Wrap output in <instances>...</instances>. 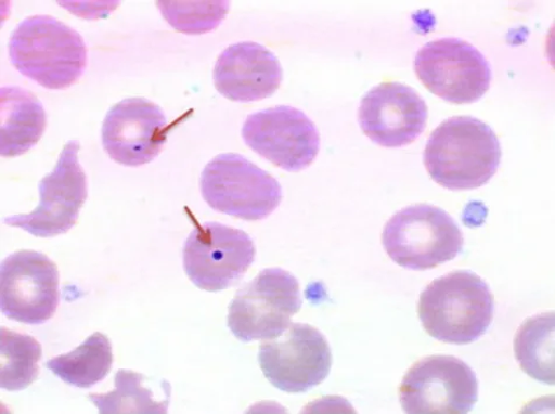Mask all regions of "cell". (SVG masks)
Returning a JSON list of instances; mask_svg holds the SVG:
<instances>
[{
	"label": "cell",
	"instance_id": "obj_4",
	"mask_svg": "<svg viewBox=\"0 0 555 414\" xmlns=\"http://www.w3.org/2000/svg\"><path fill=\"white\" fill-rule=\"evenodd\" d=\"M385 251L399 267L424 271L454 259L464 235L449 212L421 204L393 215L383 230Z\"/></svg>",
	"mask_w": 555,
	"mask_h": 414
},
{
	"label": "cell",
	"instance_id": "obj_16",
	"mask_svg": "<svg viewBox=\"0 0 555 414\" xmlns=\"http://www.w3.org/2000/svg\"><path fill=\"white\" fill-rule=\"evenodd\" d=\"M283 81L275 55L257 42L231 44L218 59L214 83L230 101L256 102L271 98Z\"/></svg>",
	"mask_w": 555,
	"mask_h": 414
},
{
	"label": "cell",
	"instance_id": "obj_7",
	"mask_svg": "<svg viewBox=\"0 0 555 414\" xmlns=\"http://www.w3.org/2000/svg\"><path fill=\"white\" fill-rule=\"evenodd\" d=\"M413 68L431 94L453 104L477 102L490 88L487 59L465 40L444 38L424 44Z\"/></svg>",
	"mask_w": 555,
	"mask_h": 414
},
{
	"label": "cell",
	"instance_id": "obj_22",
	"mask_svg": "<svg viewBox=\"0 0 555 414\" xmlns=\"http://www.w3.org/2000/svg\"><path fill=\"white\" fill-rule=\"evenodd\" d=\"M164 18L181 34L204 35L218 27L229 2H157Z\"/></svg>",
	"mask_w": 555,
	"mask_h": 414
},
{
	"label": "cell",
	"instance_id": "obj_17",
	"mask_svg": "<svg viewBox=\"0 0 555 414\" xmlns=\"http://www.w3.org/2000/svg\"><path fill=\"white\" fill-rule=\"evenodd\" d=\"M0 155L20 157L37 145L46 128L41 102L20 87L0 89Z\"/></svg>",
	"mask_w": 555,
	"mask_h": 414
},
{
	"label": "cell",
	"instance_id": "obj_1",
	"mask_svg": "<svg viewBox=\"0 0 555 414\" xmlns=\"http://www.w3.org/2000/svg\"><path fill=\"white\" fill-rule=\"evenodd\" d=\"M502 158L499 138L480 119L460 116L431 132L424 164L431 179L450 191L480 189L496 174Z\"/></svg>",
	"mask_w": 555,
	"mask_h": 414
},
{
	"label": "cell",
	"instance_id": "obj_9",
	"mask_svg": "<svg viewBox=\"0 0 555 414\" xmlns=\"http://www.w3.org/2000/svg\"><path fill=\"white\" fill-rule=\"evenodd\" d=\"M258 361L271 385L287 393H304L331 373L333 355L323 334L307 324H291L275 339L260 346Z\"/></svg>",
	"mask_w": 555,
	"mask_h": 414
},
{
	"label": "cell",
	"instance_id": "obj_14",
	"mask_svg": "<svg viewBox=\"0 0 555 414\" xmlns=\"http://www.w3.org/2000/svg\"><path fill=\"white\" fill-rule=\"evenodd\" d=\"M167 132L168 121L159 105L145 99H129L106 114L102 144L114 161L137 167L159 155Z\"/></svg>",
	"mask_w": 555,
	"mask_h": 414
},
{
	"label": "cell",
	"instance_id": "obj_20",
	"mask_svg": "<svg viewBox=\"0 0 555 414\" xmlns=\"http://www.w3.org/2000/svg\"><path fill=\"white\" fill-rule=\"evenodd\" d=\"M0 387L15 392L28 388L38 378L42 347L34 336L0 329Z\"/></svg>",
	"mask_w": 555,
	"mask_h": 414
},
{
	"label": "cell",
	"instance_id": "obj_11",
	"mask_svg": "<svg viewBox=\"0 0 555 414\" xmlns=\"http://www.w3.org/2000/svg\"><path fill=\"white\" fill-rule=\"evenodd\" d=\"M80 147L77 141L67 143L54 170L39 182L38 207L33 212L5 218V224L42 238L69 232L88 197L87 176L79 161Z\"/></svg>",
	"mask_w": 555,
	"mask_h": 414
},
{
	"label": "cell",
	"instance_id": "obj_10",
	"mask_svg": "<svg viewBox=\"0 0 555 414\" xmlns=\"http://www.w3.org/2000/svg\"><path fill=\"white\" fill-rule=\"evenodd\" d=\"M399 400L406 413H468L479 401V380L464 361L428 357L411 366Z\"/></svg>",
	"mask_w": 555,
	"mask_h": 414
},
{
	"label": "cell",
	"instance_id": "obj_2",
	"mask_svg": "<svg viewBox=\"0 0 555 414\" xmlns=\"http://www.w3.org/2000/svg\"><path fill=\"white\" fill-rule=\"evenodd\" d=\"M12 65L43 88L61 90L81 78L87 46L75 29L50 15L23 21L9 41Z\"/></svg>",
	"mask_w": 555,
	"mask_h": 414
},
{
	"label": "cell",
	"instance_id": "obj_12",
	"mask_svg": "<svg viewBox=\"0 0 555 414\" xmlns=\"http://www.w3.org/2000/svg\"><path fill=\"white\" fill-rule=\"evenodd\" d=\"M59 283V270L51 258L34 250L14 253L0 267V308L21 324H44L57 310Z\"/></svg>",
	"mask_w": 555,
	"mask_h": 414
},
{
	"label": "cell",
	"instance_id": "obj_19",
	"mask_svg": "<svg viewBox=\"0 0 555 414\" xmlns=\"http://www.w3.org/2000/svg\"><path fill=\"white\" fill-rule=\"evenodd\" d=\"M515 357L524 373L554 386V312L534 315L515 336Z\"/></svg>",
	"mask_w": 555,
	"mask_h": 414
},
{
	"label": "cell",
	"instance_id": "obj_6",
	"mask_svg": "<svg viewBox=\"0 0 555 414\" xmlns=\"http://www.w3.org/2000/svg\"><path fill=\"white\" fill-rule=\"evenodd\" d=\"M301 306L295 275L283 269H266L231 301L228 327L242 342L272 340L287 331Z\"/></svg>",
	"mask_w": 555,
	"mask_h": 414
},
{
	"label": "cell",
	"instance_id": "obj_3",
	"mask_svg": "<svg viewBox=\"0 0 555 414\" xmlns=\"http://www.w3.org/2000/svg\"><path fill=\"white\" fill-rule=\"evenodd\" d=\"M418 313L428 335L444 344L469 345L489 329L493 297L488 284L472 271H453L422 293Z\"/></svg>",
	"mask_w": 555,
	"mask_h": 414
},
{
	"label": "cell",
	"instance_id": "obj_5",
	"mask_svg": "<svg viewBox=\"0 0 555 414\" xmlns=\"http://www.w3.org/2000/svg\"><path fill=\"white\" fill-rule=\"evenodd\" d=\"M199 189L214 210L245 221L267 219L283 198L280 182L235 153L214 158L205 167Z\"/></svg>",
	"mask_w": 555,
	"mask_h": 414
},
{
	"label": "cell",
	"instance_id": "obj_8",
	"mask_svg": "<svg viewBox=\"0 0 555 414\" xmlns=\"http://www.w3.org/2000/svg\"><path fill=\"white\" fill-rule=\"evenodd\" d=\"M182 256L192 283L208 293H219L244 277L255 262L256 247L243 230L218 222H195Z\"/></svg>",
	"mask_w": 555,
	"mask_h": 414
},
{
	"label": "cell",
	"instance_id": "obj_13",
	"mask_svg": "<svg viewBox=\"0 0 555 414\" xmlns=\"http://www.w3.org/2000/svg\"><path fill=\"white\" fill-rule=\"evenodd\" d=\"M246 145L287 172L305 170L318 157L320 134L314 122L296 107H271L246 118Z\"/></svg>",
	"mask_w": 555,
	"mask_h": 414
},
{
	"label": "cell",
	"instance_id": "obj_15",
	"mask_svg": "<svg viewBox=\"0 0 555 414\" xmlns=\"http://www.w3.org/2000/svg\"><path fill=\"white\" fill-rule=\"evenodd\" d=\"M426 102L414 89L398 82H384L370 90L359 111L366 137L384 147L412 144L426 128Z\"/></svg>",
	"mask_w": 555,
	"mask_h": 414
},
{
	"label": "cell",
	"instance_id": "obj_18",
	"mask_svg": "<svg viewBox=\"0 0 555 414\" xmlns=\"http://www.w3.org/2000/svg\"><path fill=\"white\" fill-rule=\"evenodd\" d=\"M113 363L114 354L109 337L96 332L68 354L48 361L46 366L67 385L89 389L109 375Z\"/></svg>",
	"mask_w": 555,
	"mask_h": 414
},
{
	"label": "cell",
	"instance_id": "obj_21",
	"mask_svg": "<svg viewBox=\"0 0 555 414\" xmlns=\"http://www.w3.org/2000/svg\"><path fill=\"white\" fill-rule=\"evenodd\" d=\"M145 376L121 370L115 375V389L107 393H91L89 400L100 413H165L169 398L157 400V394L144 386Z\"/></svg>",
	"mask_w": 555,
	"mask_h": 414
}]
</instances>
